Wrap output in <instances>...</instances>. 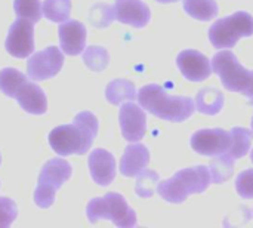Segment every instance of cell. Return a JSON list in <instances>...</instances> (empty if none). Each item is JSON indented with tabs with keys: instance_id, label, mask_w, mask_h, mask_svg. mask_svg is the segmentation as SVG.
<instances>
[{
	"instance_id": "6da1fadb",
	"label": "cell",
	"mask_w": 253,
	"mask_h": 228,
	"mask_svg": "<svg viewBox=\"0 0 253 228\" xmlns=\"http://www.w3.org/2000/svg\"><path fill=\"white\" fill-rule=\"evenodd\" d=\"M98 135V119L90 111L79 113L71 125H61L49 134V144L58 156L86 154Z\"/></svg>"
},
{
	"instance_id": "7a4b0ae2",
	"label": "cell",
	"mask_w": 253,
	"mask_h": 228,
	"mask_svg": "<svg viewBox=\"0 0 253 228\" xmlns=\"http://www.w3.org/2000/svg\"><path fill=\"white\" fill-rule=\"evenodd\" d=\"M136 99L139 105L153 116L173 123L188 120L196 110V102L193 98L169 95L165 88L156 83L141 88Z\"/></svg>"
},
{
	"instance_id": "3957f363",
	"label": "cell",
	"mask_w": 253,
	"mask_h": 228,
	"mask_svg": "<svg viewBox=\"0 0 253 228\" xmlns=\"http://www.w3.org/2000/svg\"><path fill=\"white\" fill-rule=\"evenodd\" d=\"M212 182L211 171L203 166H193L176 172L170 180L157 184V193L169 203H184L188 196L200 194Z\"/></svg>"
},
{
	"instance_id": "277c9868",
	"label": "cell",
	"mask_w": 253,
	"mask_h": 228,
	"mask_svg": "<svg viewBox=\"0 0 253 228\" xmlns=\"http://www.w3.org/2000/svg\"><path fill=\"white\" fill-rule=\"evenodd\" d=\"M212 68L227 91L243 93L253 104V71L245 68L231 50L218 52L212 59Z\"/></svg>"
},
{
	"instance_id": "5b68a950",
	"label": "cell",
	"mask_w": 253,
	"mask_h": 228,
	"mask_svg": "<svg viewBox=\"0 0 253 228\" xmlns=\"http://www.w3.org/2000/svg\"><path fill=\"white\" fill-rule=\"evenodd\" d=\"M86 215L90 224L99 220H108L117 227H135L136 214L119 193H107L104 197L92 199L86 206Z\"/></svg>"
},
{
	"instance_id": "8992f818",
	"label": "cell",
	"mask_w": 253,
	"mask_h": 228,
	"mask_svg": "<svg viewBox=\"0 0 253 228\" xmlns=\"http://www.w3.org/2000/svg\"><path fill=\"white\" fill-rule=\"evenodd\" d=\"M73 174L71 165L64 159H50L47 160L37 180V188L34 191V203L42 208L47 209L53 205L56 191L70 180Z\"/></svg>"
},
{
	"instance_id": "52a82bcc",
	"label": "cell",
	"mask_w": 253,
	"mask_h": 228,
	"mask_svg": "<svg viewBox=\"0 0 253 228\" xmlns=\"http://www.w3.org/2000/svg\"><path fill=\"white\" fill-rule=\"evenodd\" d=\"M251 36H253V16L245 10L221 18L209 28V40L216 49H231L242 37Z\"/></svg>"
},
{
	"instance_id": "ba28073f",
	"label": "cell",
	"mask_w": 253,
	"mask_h": 228,
	"mask_svg": "<svg viewBox=\"0 0 253 228\" xmlns=\"http://www.w3.org/2000/svg\"><path fill=\"white\" fill-rule=\"evenodd\" d=\"M64 65V55L56 46L33 53L27 61V74L34 82H42L55 77Z\"/></svg>"
},
{
	"instance_id": "9c48e42d",
	"label": "cell",
	"mask_w": 253,
	"mask_h": 228,
	"mask_svg": "<svg viewBox=\"0 0 253 228\" xmlns=\"http://www.w3.org/2000/svg\"><path fill=\"white\" fill-rule=\"evenodd\" d=\"M231 145V132L225 129H200L191 135V148L200 156L216 157L228 151Z\"/></svg>"
},
{
	"instance_id": "30bf717a",
	"label": "cell",
	"mask_w": 253,
	"mask_h": 228,
	"mask_svg": "<svg viewBox=\"0 0 253 228\" xmlns=\"http://www.w3.org/2000/svg\"><path fill=\"white\" fill-rule=\"evenodd\" d=\"M6 50L15 58H27L34 52V24L30 19L18 18L9 28Z\"/></svg>"
},
{
	"instance_id": "8fae6325",
	"label": "cell",
	"mask_w": 253,
	"mask_h": 228,
	"mask_svg": "<svg viewBox=\"0 0 253 228\" xmlns=\"http://www.w3.org/2000/svg\"><path fill=\"white\" fill-rule=\"evenodd\" d=\"M122 135L129 142H138L145 137L147 116L142 107L133 102H125L119 113Z\"/></svg>"
},
{
	"instance_id": "7c38bea8",
	"label": "cell",
	"mask_w": 253,
	"mask_h": 228,
	"mask_svg": "<svg viewBox=\"0 0 253 228\" xmlns=\"http://www.w3.org/2000/svg\"><path fill=\"white\" fill-rule=\"evenodd\" d=\"M176 65L181 74L190 82H203L211 77V61L199 50L185 49L176 58Z\"/></svg>"
},
{
	"instance_id": "4fadbf2b",
	"label": "cell",
	"mask_w": 253,
	"mask_h": 228,
	"mask_svg": "<svg viewBox=\"0 0 253 228\" xmlns=\"http://www.w3.org/2000/svg\"><path fill=\"white\" fill-rule=\"evenodd\" d=\"M59 45L70 56L80 55L86 47V27L76 19H67L58 27Z\"/></svg>"
},
{
	"instance_id": "5bb4252c",
	"label": "cell",
	"mask_w": 253,
	"mask_h": 228,
	"mask_svg": "<svg viewBox=\"0 0 253 228\" xmlns=\"http://www.w3.org/2000/svg\"><path fill=\"white\" fill-rule=\"evenodd\" d=\"M87 163H89V171H90L92 180L98 185L107 187L114 181V178H116V159L110 151H107L104 148L93 150L89 156Z\"/></svg>"
},
{
	"instance_id": "9a60e30c",
	"label": "cell",
	"mask_w": 253,
	"mask_h": 228,
	"mask_svg": "<svg viewBox=\"0 0 253 228\" xmlns=\"http://www.w3.org/2000/svg\"><path fill=\"white\" fill-rule=\"evenodd\" d=\"M116 19L122 24L142 28L150 22V7L142 0H120L114 4Z\"/></svg>"
},
{
	"instance_id": "2e32d148",
	"label": "cell",
	"mask_w": 253,
	"mask_h": 228,
	"mask_svg": "<svg viewBox=\"0 0 253 228\" xmlns=\"http://www.w3.org/2000/svg\"><path fill=\"white\" fill-rule=\"evenodd\" d=\"M19 104V107L27 111L28 114L40 116L47 111V99L44 92L39 85L34 82H25L21 85L18 92L15 93V98Z\"/></svg>"
},
{
	"instance_id": "e0dca14e",
	"label": "cell",
	"mask_w": 253,
	"mask_h": 228,
	"mask_svg": "<svg viewBox=\"0 0 253 228\" xmlns=\"http://www.w3.org/2000/svg\"><path fill=\"white\" fill-rule=\"evenodd\" d=\"M150 163V151L142 144H129L120 160V172L123 177H138Z\"/></svg>"
},
{
	"instance_id": "ac0fdd59",
	"label": "cell",
	"mask_w": 253,
	"mask_h": 228,
	"mask_svg": "<svg viewBox=\"0 0 253 228\" xmlns=\"http://www.w3.org/2000/svg\"><path fill=\"white\" fill-rule=\"evenodd\" d=\"M196 110L206 116L218 114L224 107V93L216 88H203L196 96Z\"/></svg>"
},
{
	"instance_id": "d6986e66",
	"label": "cell",
	"mask_w": 253,
	"mask_h": 228,
	"mask_svg": "<svg viewBox=\"0 0 253 228\" xmlns=\"http://www.w3.org/2000/svg\"><path fill=\"white\" fill-rule=\"evenodd\" d=\"M136 96L138 93H136L133 83L125 79L111 80L105 89V98L113 105H119L123 101H133Z\"/></svg>"
},
{
	"instance_id": "ffe728a7",
	"label": "cell",
	"mask_w": 253,
	"mask_h": 228,
	"mask_svg": "<svg viewBox=\"0 0 253 228\" xmlns=\"http://www.w3.org/2000/svg\"><path fill=\"white\" fill-rule=\"evenodd\" d=\"M252 141V132L246 128H233L231 129V145L227 153L222 156L231 162H236L240 157H245L249 153Z\"/></svg>"
},
{
	"instance_id": "44dd1931",
	"label": "cell",
	"mask_w": 253,
	"mask_h": 228,
	"mask_svg": "<svg viewBox=\"0 0 253 228\" xmlns=\"http://www.w3.org/2000/svg\"><path fill=\"white\" fill-rule=\"evenodd\" d=\"M182 6L191 18L199 21H211L219 12L215 0H184Z\"/></svg>"
},
{
	"instance_id": "7402d4cb",
	"label": "cell",
	"mask_w": 253,
	"mask_h": 228,
	"mask_svg": "<svg viewBox=\"0 0 253 228\" xmlns=\"http://www.w3.org/2000/svg\"><path fill=\"white\" fill-rule=\"evenodd\" d=\"M27 80H28L27 76L19 70L10 67L3 68L0 71V91L9 98H15V93L18 92L21 85L25 83Z\"/></svg>"
},
{
	"instance_id": "603a6c76",
	"label": "cell",
	"mask_w": 253,
	"mask_h": 228,
	"mask_svg": "<svg viewBox=\"0 0 253 228\" xmlns=\"http://www.w3.org/2000/svg\"><path fill=\"white\" fill-rule=\"evenodd\" d=\"M83 62L89 70L99 73V71L107 68L108 62H110V55H108L105 47L92 45L89 47H84V50H83Z\"/></svg>"
},
{
	"instance_id": "cb8c5ba5",
	"label": "cell",
	"mask_w": 253,
	"mask_h": 228,
	"mask_svg": "<svg viewBox=\"0 0 253 228\" xmlns=\"http://www.w3.org/2000/svg\"><path fill=\"white\" fill-rule=\"evenodd\" d=\"M71 0H44L43 15L52 22H64L70 18Z\"/></svg>"
},
{
	"instance_id": "d4e9b609",
	"label": "cell",
	"mask_w": 253,
	"mask_h": 228,
	"mask_svg": "<svg viewBox=\"0 0 253 228\" xmlns=\"http://www.w3.org/2000/svg\"><path fill=\"white\" fill-rule=\"evenodd\" d=\"M116 19L114 6L105 3H96L89 10V22L96 28H107Z\"/></svg>"
},
{
	"instance_id": "484cf974",
	"label": "cell",
	"mask_w": 253,
	"mask_h": 228,
	"mask_svg": "<svg viewBox=\"0 0 253 228\" xmlns=\"http://www.w3.org/2000/svg\"><path fill=\"white\" fill-rule=\"evenodd\" d=\"M13 10L18 18L39 22L43 15V4L40 0H13Z\"/></svg>"
},
{
	"instance_id": "4316f807",
	"label": "cell",
	"mask_w": 253,
	"mask_h": 228,
	"mask_svg": "<svg viewBox=\"0 0 253 228\" xmlns=\"http://www.w3.org/2000/svg\"><path fill=\"white\" fill-rule=\"evenodd\" d=\"M211 177H212V182L215 184H222L225 182L233 174H234V162L228 160L227 157L216 156V159H213L211 162Z\"/></svg>"
},
{
	"instance_id": "83f0119b",
	"label": "cell",
	"mask_w": 253,
	"mask_h": 228,
	"mask_svg": "<svg viewBox=\"0 0 253 228\" xmlns=\"http://www.w3.org/2000/svg\"><path fill=\"white\" fill-rule=\"evenodd\" d=\"M157 184H159V175L153 171H142L138 175L136 180V185H135V191L139 197L147 199L151 197L156 191H157Z\"/></svg>"
},
{
	"instance_id": "f1b7e54d",
	"label": "cell",
	"mask_w": 253,
	"mask_h": 228,
	"mask_svg": "<svg viewBox=\"0 0 253 228\" xmlns=\"http://www.w3.org/2000/svg\"><path fill=\"white\" fill-rule=\"evenodd\" d=\"M18 215L15 202L9 197H0V227H9L13 224Z\"/></svg>"
},
{
	"instance_id": "f546056e",
	"label": "cell",
	"mask_w": 253,
	"mask_h": 228,
	"mask_svg": "<svg viewBox=\"0 0 253 228\" xmlns=\"http://www.w3.org/2000/svg\"><path fill=\"white\" fill-rule=\"evenodd\" d=\"M236 188L240 197L253 199V169L243 171L236 180Z\"/></svg>"
},
{
	"instance_id": "4dcf8cb0",
	"label": "cell",
	"mask_w": 253,
	"mask_h": 228,
	"mask_svg": "<svg viewBox=\"0 0 253 228\" xmlns=\"http://www.w3.org/2000/svg\"><path fill=\"white\" fill-rule=\"evenodd\" d=\"M159 3H175V1H178V0H157Z\"/></svg>"
},
{
	"instance_id": "1f68e13d",
	"label": "cell",
	"mask_w": 253,
	"mask_h": 228,
	"mask_svg": "<svg viewBox=\"0 0 253 228\" xmlns=\"http://www.w3.org/2000/svg\"><path fill=\"white\" fill-rule=\"evenodd\" d=\"M251 132H252V137H253V117H252V131H251Z\"/></svg>"
},
{
	"instance_id": "d6a6232c",
	"label": "cell",
	"mask_w": 253,
	"mask_h": 228,
	"mask_svg": "<svg viewBox=\"0 0 253 228\" xmlns=\"http://www.w3.org/2000/svg\"><path fill=\"white\" fill-rule=\"evenodd\" d=\"M251 159H252V162H253V150H252V153H251Z\"/></svg>"
},
{
	"instance_id": "836d02e7",
	"label": "cell",
	"mask_w": 253,
	"mask_h": 228,
	"mask_svg": "<svg viewBox=\"0 0 253 228\" xmlns=\"http://www.w3.org/2000/svg\"><path fill=\"white\" fill-rule=\"evenodd\" d=\"M0 163H1V156H0Z\"/></svg>"
},
{
	"instance_id": "e575fe53",
	"label": "cell",
	"mask_w": 253,
	"mask_h": 228,
	"mask_svg": "<svg viewBox=\"0 0 253 228\" xmlns=\"http://www.w3.org/2000/svg\"><path fill=\"white\" fill-rule=\"evenodd\" d=\"M117 1H120V0H117Z\"/></svg>"
}]
</instances>
